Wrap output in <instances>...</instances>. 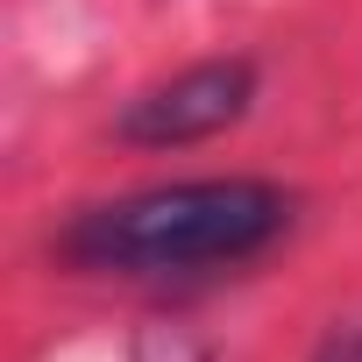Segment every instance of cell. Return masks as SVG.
Wrapping results in <instances>:
<instances>
[{
	"label": "cell",
	"mask_w": 362,
	"mask_h": 362,
	"mask_svg": "<svg viewBox=\"0 0 362 362\" xmlns=\"http://www.w3.org/2000/svg\"><path fill=\"white\" fill-rule=\"evenodd\" d=\"M284 228L291 192L270 177H185L78 206L50 249L93 277H192L263 256Z\"/></svg>",
	"instance_id": "6da1fadb"
},
{
	"label": "cell",
	"mask_w": 362,
	"mask_h": 362,
	"mask_svg": "<svg viewBox=\"0 0 362 362\" xmlns=\"http://www.w3.org/2000/svg\"><path fill=\"white\" fill-rule=\"evenodd\" d=\"M135 362H214V355H206V341L185 334V327H142V334H135Z\"/></svg>",
	"instance_id": "3957f363"
},
{
	"label": "cell",
	"mask_w": 362,
	"mask_h": 362,
	"mask_svg": "<svg viewBox=\"0 0 362 362\" xmlns=\"http://www.w3.org/2000/svg\"><path fill=\"white\" fill-rule=\"evenodd\" d=\"M249 107H256V57H199L185 71L142 86L135 100H121L114 135L135 149H185V142L235 128Z\"/></svg>",
	"instance_id": "7a4b0ae2"
},
{
	"label": "cell",
	"mask_w": 362,
	"mask_h": 362,
	"mask_svg": "<svg viewBox=\"0 0 362 362\" xmlns=\"http://www.w3.org/2000/svg\"><path fill=\"white\" fill-rule=\"evenodd\" d=\"M327 362H362V334H348V341H341V348H334Z\"/></svg>",
	"instance_id": "277c9868"
}]
</instances>
